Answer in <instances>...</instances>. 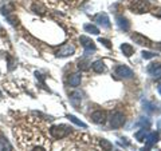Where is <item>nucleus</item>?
<instances>
[{
    "label": "nucleus",
    "instance_id": "obj_25",
    "mask_svg": "<svg viewBox=\"0 0 161 151\" xmlns=\"http://www.w3.org/2000/svg\"><path fill=\"white\" fill-rule=\"evenodd\" d=\"M14 63H15L14 59L11 56H8V70H9V71H12V70L16 67V64H14Z\"/></svg>",
    "mask_w": 161,
    "mask_h": 151
},
{
    "label": "nucleus",
    "instance_id": "obj_13",
    "mask_svg": "<svg viewBox=\"0 0 161 151\" xmlns=\"http://www.w3.org/2000/svg\"><path fill=\"white\" fill-rule=\"evenodd\" d=\"M0 150L2 151H12V144L9 143V140L4 137L3 134H0Z\"/></svg>",
    "mask_w": 161,
    "mask_h": 151
},
{
    "label": "nucleus",
    "instance_id": "obj_3",
    "mask_svg": "<svg viewBox=\"0 0 161 151\" xmlns=\"http://www.w3.org/2000/svg\"><path fill=\"white\" fill-rule=\"evenodd\" d=\"M125 124V117L122 112H114L112 115V119H110V126H112V128H119L122 127V126Z\"/></svg>",
    "mask_w": 161,
    "mask_h": 151
},
{
    "label": "nucleus",
    "instance_id": "obj_14",
    "mask_svg": "<svg viewBox=\"0 0 161 151\" xmlns=\"http://www.w3.org/2000/svg\"><path fill=\"white\" fill-rule=\"evenodd\" d=\"M92 68L94 72L97 74H102L106 71V67H105V63L102 62V60H95V62L92 64Z\"/></svg>",
    "mask_w": 161,
    "mask_h": 151
},
{
    "label": "nucleus",
    "instance_id": "obj_6",
    "mask_svg": "<svg viewBox=\"0 0 161 151\" xmlns=\"http://www.w3.org/2000/svg\"><path fill=\"white\" fill-rule=\"evenodd\" d=\"M148 72L149 75H152V78L156 80L161 79V64L160 63H150L148 66Z\"/></svg>",
    "mask_w": 161,
    "mask_h": 151
},
{
    "label": "nucleus",
    "instance_id": "obj_30",
    "mask_svg": "<svg viewBox=\"0 0 161 151\" xmlns=\"http://www.w3.org/2000/svg\"><path fill=\"white\" fill-rule=\"evenodd\" d=\"M160 48H161V44H160Z\"/></svg>",
    "mask_w": 161,
    "mask_h": 151
},
{
    "label": "nucleus",
    "instance_id": "obj_19",
    "mask_svg": "<svg viewBox=\"0 0 161 151\" xmlns=\"http://www.w3.org/2000/svg\"><path fill=\"white\" fill-rule=\"evenodd\" d=\"M67 118H69V120H71L73 123H75L77 126H79V127H83V128H86V127H87V124H86V123H83L82 120L77 119V117H74V115H67Z\"/></svg>",
    "mask_w": 161,
    "mask_h": 151
},
{
    "label": "nucleus",
    "instance_id": "obj_17",
    "mask_svg": "<svg viewBox=\"0 0 161 151\" xmlns=\"http://www.w3.org/2000/svg\"><path fill=\"white\" fill-rule=\"evenodd\" d=\"M121 51H122V54H124L126 58H130V56L133 55L134 49H133V47L130 46V44L124 43V44H121Z\"/></svg>",
    "mask_w": 161,
    "mask_h": 151
},
{
    "label": "nucleus",
    "instance_id": "obj_8",
    "mask_svg": "<svg viewBox=\"0 0 161 151\" xmlns=\"http://www.w3.org/2000/svg\"><path fill=\"white\" fill-rule=\"evenodd\" d=\"M79 42H80V44L85 47V49H86V52H89V51H95V44H94V42L90 38H87V36H80L79 38Z\"/></svg>",
    "mask_w": 161,
    "mask_h": 151
},
{
    "label": "nucleus",
    "instance_id": "obj_20",
    "mask_svg": "<svg viewBox=\"0 0 161 151\" xmlns=\"http://www.w3.org/2000/svg\"><path fill=\"white\" fill-rule=\"evenodd\" d=\"M147 128H141L138 133H136V139L138 140V142H142V140H145V138H147Z\"/></svg>",
    "mask_w": 161,
    "mask_h": 151
},
{
    "label": "nucleus",
    "instance_id": "obj_9",
    "mask_svg": "<svg viewBox=\"0 0 161 151\" xmlns=\"http://www.w3.org/2000/svg\"><path fill=\"white\" fill-rule=\"evenodd\" d=\"M158 140V134L157 133H150L147 135L145 138V142H147V147H144L142 151H149V148L152 147L153 144H156V142Z\"/></svg>",
    "mask_w": 161,
    "mask_h": 151
},
{
    "label": "nucleus",
    "instance_id": "obj_7",
    "mask_svg": "<svg viewBox=\"0 0 161 151\" xmlns=\"http://www.w3.org/2000/svg\"><path fill=\"white\" fill-rule=\"evenodd\" d=\"M90 118H92L93 122L97 123V124H103L105 122H106V114H105V111H101V110L94 111Z\"/></svg>",
    "mask_w": 161,
    "mask_h": 151
},
{
    "label": "nucleus",
    "instance_id": "obj_15",
    "mask_svg": "<svg viewBox=\"0 0 161 151\" xmlns=\"http://www.w3.org/2000/svg\"><path fill=\"white\" fill-rule=\"evenodd\" d=\"M117 24H118V27L122 29V31H128V29L130 28L129 20L126 18H124V16H117Z\"/></svg>",
    "mask_w": 161,
    "mask_h": 151
},
{
    "label": "nucleus",
    "instance_id": "obj_29",
    "mask_svg": "<svg viewBox=\"0 0 161 151\" xmlns=\"http://www.w3.org/2000/svg\"><path fill=\"white\" fill-rule=\"evenodd\" d=\"M0 95H2V91H0Z\"/></svg>",
    "mask_w": 161,
    "mask_h": 151
},
{
    "label": "nucleus",
    "instance_id": "obj_18",
    "mask_svg": "<svg viewBox=\"0 0 161 151\" xmlns=\"http://www.w3.org/2000/svg\"><path fill=\"white\" fill-rule=\"evenodd\" d=\"M83 29H85L86 32L93 34V35H98V34H99L98 27H95L94 24H85V26H83Z\"/></svg>",
    "mask_w": 161,
    "mask_h": 151
},
{
    "label": "nucleus",
    "instance_id": "obj_11",
    "mask_svg": "<svg viewBox=\"0 0 161 151\" xmlns=\"http://www.w3.org/2000/svg\"><path fill=\"white\" fill-rule=\"evenodd\" d=\"M94 20L97 22V24L102 26L103 28H109L110 27V22H109V18L106 13H98L97 16L94 18Z\"/></svg>",
    "mask_w": 161,
    "mask_h": 151
},
{
    "label": "nucleus",
    "instance_id": "obj_5",
    "mask_svg": "<svg viewBox=\"0 0 161 151\" xmlns=\"http://www.w3.org/2000/svg\"><path fill=\"white\" fill-rule=\"evenodd\" d=\"M115 75H117L118 78H122V79H129V78L133 76V71L128 66H118L115 68Z\"/></svg>",
    "mask_w": 161,
    "mask_h": 151
},
{
    "label": "nucleus",
    "instance_id": "obj_26",
    "mask_svg": "<svg viewBox=\"0 0 161 151\" xmlns=\"http://www.w3.org/2000/svg\"><path fill=\"white\" fill-rule=\"evenodd\" d=\"M31 151H47V150H46V148H43L42 146H35V147H34Z\"/></svg>",
    "mask_w": 161,
    "mask_h": 151
},
{
    "label": "nucleus",
    "instance_id": "obj_16",
    "mask_svg": "<svg viewBox=\"0 0 161 151\" xmlns=\"http://www.w3.org/2000/svg\"><path fill=\"white\" fill-rule=\"evenodd\" d=\"M99 144H101V147H102V150H105V151H117V150H115V147L113 146V143L109 142L108 139L102 138L99 140Z\"/></svg>",
    "mask_w": 161,
    "mask_h": 151
},
{
    "label": "nucleus",
    "instance_id": "obj_2",
    "mask_svg": "<svg viewBox=\"0 0 161 151\" xmlns=\"http://www.w3.org/2000/svg\"><path fill=\"white\" fill-rule=\"evenodd\" d=\"M129 8L134 13H145L149 11V3L145 2V0H133L130 3Z\"/></svg>",
    "mask_w": 161,
    "mask_h": 151
},
{
    "label": "nucleus",
    "instance_id": "obj_28",
    "mask_svg": "<svg viewBox=\"0 0 161 151\" xmlns=\"http://www.w3.org/2000/svg\"><path fill=\"white\" fill-rule=\"evenodd\" d=\"M160 15H161V9H160Z\"/></svg>",
    "mask_w": 161,
    "mask_h": 151
},
{
    "label": "nucleus",
    "instance_id": "obj_1",
    "mask_svg": "<svg viewBox=\"0 0 161 151\" xmlns=\"http://www.w3.org/2000/svg\"><path fill=\"white\" fill-rule=\"evenodd\" d=\"M70 133H71L70 127H67V126H64V124L51 126V127H50V135H51L53 138H55V139L66 138L67 135H70Z\"/></svg>",
    "mask_w": 161,
    "mask_h": 151
},
{
    "label": "nucleus",
    "instance_id": "obj_21",
    "mask_svg": "<svg viewBox=\"0 0 161 151\" xmlns=\"http://www.w3.org/2000/svg\"><path fill=\"white\" fill-rule=\"evenodd\" d=\"M78 67L82 70V71H86V70H89L90 67H92V63H90L89 60H86V59H82V60H79Z\"/></svg>",
    "mask_w": 161,
    "mask_h": 151
},
{
    "label": "nucleus",
    "instance_id": "obj_27",
    "mask_svg": "<svg viewBox=\"0 0 161 151\" xmlns=\"http://www.w3.org/2000/svg\"><path fill=\"white\" fill-rule=\"evenodd\" d=\"M158 92H160V94H161V84H160V86H158Z\"/></svg>",
    "mask_w": 161,
    "mask_h": 151
},
{
    "label": "nucleus",
    "instance_id": "obj_4",
    "mask_svg": "<svg viewBox=\"0 0 161 151\" xmlns=\"http://www.w3.org/2000/svg\"><path fill=\"white\" fill-rule=\"evenodd\" d=\"M75 54V47L73 44H63L58 51H57V56L58 58H66V56H70V55Z\"/></svg>",
    "mask_w": 161,
    "mask_h": 151
},
{
    "label": "nucleus",
    "instance_id": "obj_23",
    "mask_svg": "<svg viewBox=\"0 0 161 151\" xmlns=\"http://www.w3.org/2000/svg\"><path fill=\"white\" fill-rule=\"evenodd\" d=\"M156 55H157V54L150 52V51H142V58H144V59H153Z\"/></svg>",
    "mask_w": 161,
    "mask_h": 151
},
{
    "label": "nucleus",
    "instance_id": "obj_10",
    "mask_svg": "<svg viewBox=\"0 0 161 151\" xmlns=\"http://www.w3.org/2000/svg\"><path fill=\"white\" fill-rule=\"evenodd\" d=\"M132 39L134 40L137 44H140V46H145V47H149L150 44V40L148 38H145L144 35H141V34H133L132 35Z\"/></svg>",
    "mask_w": 161,
    "mask_h": 151
},
{
    "label": "nucleus",
    "instance_id": "obj_24",
    "mask_svg": "<svg viewBox=\"0 0 161 151\" xmlns=\"http://www.w3.org/2000/svg\"><path fill=\"white\" fill-rule=\"evenodd\" d=\"M99 43H102V44H103V46H105V47H106V48H109V49H110V48H112V43H110V42H109V40H108V39H102V38H99Z\"/></svg>",
    "mask_w": 161,
    "mask_h": 151
},
{
    "label": "nucleus",
    "instance_id": "obj_12",
    "mask_svg": "<svg viewBox=\"0 0 161 151\" xmlns=\"http://www.w3.org/2000/svg\"><path fill=\"white\" fill-rule=\"evenodd\" d=\"M80 80H82V75H80L79 72H74V74L70 75L69 84L71 86V87H78V86L80 84Z\"/></svg>",
    "mask_w": 161,
    "mask_h": 151
},
{
    "label": "nucleus",
    "instance_id": "obj_22",
    "mask_svg": "<svg viewBox=\"0 0 161 151\" xmlns=\"http://www.w3.org/2000/svg\"><path fill=\"white\" fill-rule=\"evenodd\" d=\"M70 100H71V103H73L74 106H78L79 102H80V94H79V92L73 94L71 96H70Z\"/></svg>",
    "mask_w": 161,
    "mask_h": 151
}]
</instances>
